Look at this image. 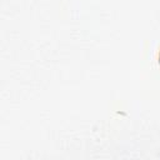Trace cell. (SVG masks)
<instances>
[{"label": "cell", "instance_id": "cell-1", "mask_svg": "<svg viewBox=\"0 0 160 160\" xmlns=\"http://www.w3.org/2000/svg\"><path fill=\"white\" fill-rule=\"evenodd\" d=\"M159 65H160V51H159Z\"/></svg>", "mask_w": 160, "mask_h": 160}]
</instances>
